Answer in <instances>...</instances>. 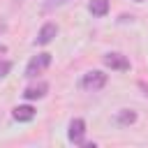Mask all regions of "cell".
<instances>
[{"instance_id":"cell-3","label":"cell","mask_w":148,"mask_h":148,"mask_svg":"<svg viewBox=\"0 0 148 148\" xmlns=\"http://www.w3.org/2000/svg\"><path fill=\"white\" fill-rule=\"evenodd\" d=\"M86 136V120L83 118H72L69 120V127H67V139L76 146H83V139Z\"/></svg>"},{"instance_id":"cell-7","label":"cell","mask_w":148,"mask_h":148,"mask_svg":"<svg viewBox=\"0 0 148 148\" xmlns=\"http://www.w3.org/2000/svg\"><path fill=\"white\" fill-rule=\"evenodd\" d=\"M56 35H58V25H56V23H44V25L39 28V35H37L35 44L44 46V44H49V42H51Z\"/></svg>"},{"instance_id":"cell-4","label":"cell","mask_w":148,"mask_h":148,"mask_svg":"<svg viewBox=\"0 0 148 148\" xmlns=\"http://www.w3.org/2000/svg\"><path fill=\"white\" fill-rule=\"evenodd\" d=\"M102 60H104L106 67H111V69H116V72H127V69H130V60H127L123 53H116V51H113V53H106Z\"/></svg>"},{"instance_id":"cell-11","label":"cell","mask_w":148,"mask_h":148,"mask_svg":"<svg viewBox=\"0 0 148 148\" xmlns=\"http://www.w3.org/2000/svg\"><path fill=\"white\" fill-rule=\"evenodd\" d=\"M67 2H69V0H46L44 7H46V9H53V7H60V5H67Z\"/></svg>"},{"instance_id":"cell-6","label":"cell","mask_w":148,"mask_h":148,"mask_svg":"<svg viewBox=\"0 0 148 148\" xmlns=\"http://www.w3.org/2000/svg\"><path fill=\"white\" fill-rule=\"evenodd\" d=\"M35 116H37V111H35V106H30V104H18V106L12 111V118L18 120V123H30Z\"/></svg>"},{"instance_id":"cell-13","label":"cell","mask_w":148,"mask_h":148,"mask_svg":"<svg viewBox=\"0 0 148 148\" xmlns=\"http://www.w3.org/2000/svg\"><path fill=\"white\" fill-rule=\"evenodd\" d=\"M134 2H143V0H134Z\"/></svg>"},{"instance_id":"cell-2","label":"cell","mask_w":148,"mask_h":148,"mask_svg":"<svg viewBox=\"0 0 148 148\" xmlns=\"http://www.w3.org/2000/svg\"><path fill=\"white\" fill-rule=\"evenodd\" d=\"M49 65H51V53H37L35 58L28 60V65H25V76H28V79H35V76L42 74Z\"/></svg>"},{"instance_id":"cell-10","label":"cell","mask_w":148,"mask_h":148,"mask_svg":"<svg viewBox=\"0 0 148 148\" xmlns=\"http://www.w3.org/2000/svg\"><path fill=\"white\" fill-rule=\"evenodd\" d=\"M9 72H12V62L9 60H0V79H5Z\"/></svg>"},{"instance_id":"cell-12","label":"cell","mask_w":148,"mask_h":148,"mask_svg":"<svg viewBox=\"0 0 148 148\" xmlns=\"http://www.w3.org/2000/svg\"><path fill=\"white\" fill-rule=\"evenodd\" d=\"M5 30H7V23H5V21H0V35H2Z\"/></svg>"},{"instance_id":"cell-9","label":"cell","mask_w":148,"mask_h":148,"mask_svg":"<svg viewBox=\"0 0 148 148\" xmlns=\"http://www.w3.org/2000/svg\"><path fill=\"white\" fill-rule=\"evenodd\" d=\"M116 123H118L120 127L134 125V123H136V111H132V109H120V111L116 113Z\"/></svg>"},{"instance_id":"cell-5","label":"cell","mask_w":148,"mask_h":148,"mask_svg":"<svg viewBox=\"0 0 148 148\" xmlns=\"http://www.w3.org/2000/svg\"><path fill=\"white\" fill-rule=\"evenodd\" d=\"M46 92H49V83L46 81H37V83H32V86H28L23 90V97L28 102H32V99H42Z\"/></svg>"},{"instance_id":"cell-8","label":"cell","mask_w":148,"mask_h":148,"mask_svg":"<svg viewBox=\"0 0 148 148\" xmlns=\"http://www.w3.org/2000/svg\"><path fill=\"white\" fill-rule=\"evenodd\" d=\"M88 12L92 16H97V18L106 16L109 14V0H90L88 2Z\"/></svg>"},{"instance_id":"cell-1","label":"cell","mask_w":148,"mask_h":148,"mask_svg":"<svg viewBox=\"0 0 148 148\" xmlns=\"http://www.w3.org/2000/svg\"><path fill=\"white\" fill-rule=\"evenodd\" d=\"M106 81H109V76H106L104 72L92 69V72H86V74H83V79H81V88L88 90V92H97V90H102V88L106 86Z\"/></svg>"}]
</instances>
